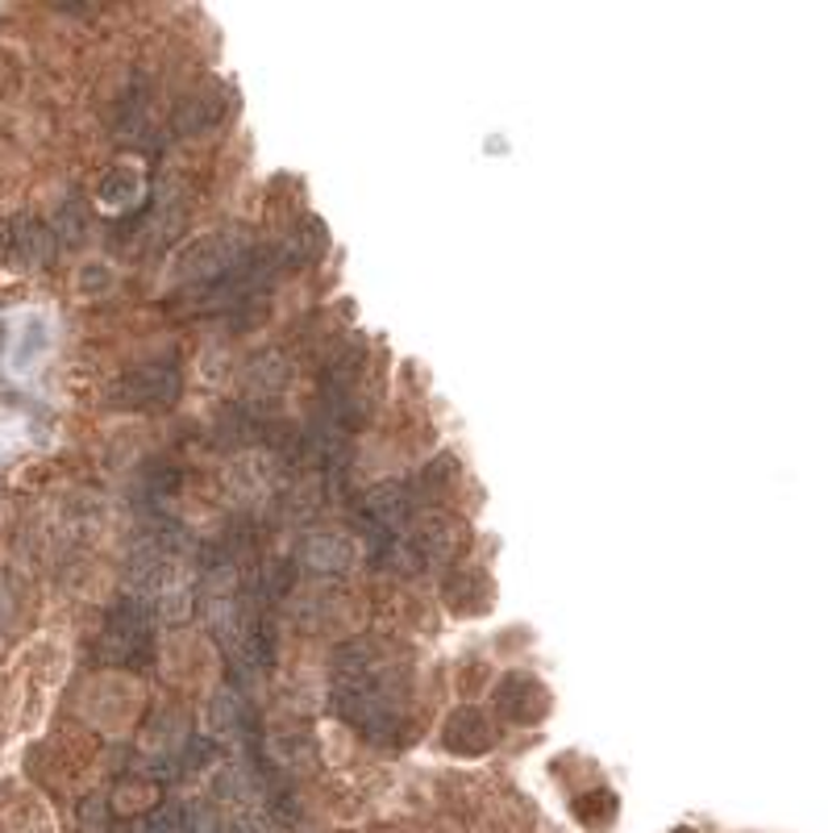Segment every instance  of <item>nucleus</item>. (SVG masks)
I'll use <instances>...</instances> for the list:
<instances>
[{"label":"nucleus","mask_w":828,"mask_h":833,"mask_svg":"<svg viewBox=\"0 0 828 833\" xmlns=\"http://www.w3.org/2000/svg\"><path fill=\"white\" fill-rule=\"evenodd\" d=\"M179 396V372L175 363H142L130 367L109 388V400L121 409H163Z\"/></svg>","instance_id":"obj_3"},{"label":"nucleus","mask_w":828,"mask_h":833,"mask_svg":"<svg viewBox=\"0 0 828 833\" xmlns=\"http://www.w3.org/2000/svg\"><path fill=\"white\" fill-rule=\"evenodd\" d=\"M496 742V734H492V725L483 717L480 708H471V704H462L454 708L446 725H441V746L450 750V754H462V759H480L487 754Z\"/></svg>","instance_id":"obj_5"},{"label":"nucleus","mask_w":828,"mask_h":833,"mask_svg":"<svg viewBox=\"0 0 828 833\" xmlns=\"http://www.w3.org/2000/svg\"><path fill=\"white\" fill-rule=\"evenodd\" d=\"M13 246H17V255L29 259V263H46V259H50V234H46L38 221H22L17 234H13Z\"/></svg>","instance_id":"obj_7"},{"label":"nucleus","mask_w":828,"mask_h":833,"mask_svg":"<svg viewBox=\"0 0 828 833\" xmlns=\"http://www.w3.org/2000/svg\"><path fill=\"white\" fill-rule=\"evenodd\" d=\"M496 708L504 713V721L512 725H537L549 713V692L537 676H524V671H512L504 676L500 688H496Z\"/></svg>","instance_id":"obj_4"},{"label":"nucleus","mask_w":828,"mask_h":833,"mask_svg":"<svg viewBox=\"0 0 828 833\" xmlns=\"http://www.w3.org/2000/svg\"><path fill=\"white\" fill-rule=\"evenodd\" d=\"M0 246H4V230H0Z\"/></svg>","instance_id":"obj_11"},{"label":"nucleus","mask_w":828,"mask_h":833,"mask_svg":"<svg viewBox=\"0 0 828 833\" xmlns=\"http://www.w3.org/2000/svg\"><path fill=\"white\" fill-rule=\"evenodd\" d=\"M151 605L138 596H121L105 617L96 658L105 667H138L151 658Z\"/></svg>","instance_id":"obj_2"},{"label":"nucleus","mask_w":828,"mask_h":833,"mask_svg":"<svg viewBox=\"0 0 828 833\" xmlns=\"http://www.w3.org/2000/svg\"><path fill=\"white\" fill-rule=\"evenodd\" d=\"M300 563L317 575H346L350 567H358V542L346 533H312L300 550Z\"/></svg>","instance_id":"obj_6"},{"label":"nucleus","mask_w":828,"mask_h":833,"mask_svg":"<svg viewBox=\"0 0 828 833\" xmlns=\"http://www.w3.org/2000/svg\"><path fill=\"white\" fill-rule=\"evenodd\" d=\"M84 230H87V221H84V209L71 200V204H63L59 209V238L67 242H84Z\"/></svg>","instance_id":"obj_9"},{"label":"nucleus","mask_w":828,"mask_h":833,"mask_svg":"<svg viewBox=\"0 0 828 833\" xmlns=\"http://www.w3.org/2000/svg\"><path fill=\"white\" fill-rule=\"evenodd\" d=\"M17 613V593H13V579L0 571V634L9 630V621Z\"/></svg>","instance_id":"obj_10"},{"label":"nucleus","mask_w":828,"mask_h":833,"mask_svg":"<svg viewBox=\"0 0 828 833\" xmlns=\"http://www.w3.org/2000/svg\"><path fill=\"white\" fill-rule=\"evenodd\" d=\"M100 204H109V209H126V204H133V200L142 197V184H138V176H130V172H113L105 184H100Z\"/></svg>","instance_id":"obj_8"},{"label":"nucleus","mask_w":828,"mask_h":833,"mask_svg":"<svg viewBox=\"0 0 828 833\" xmlns=\"http://www.w3.org/2000/svg\"><path fill=\"white\" fill-rule=\"evenodd\" d=\"M333 713L371 742H395L404 725L400 680L363 642H350L333 655Z\"/></svg>","instance_id":"obj_1"}]
</instances>
